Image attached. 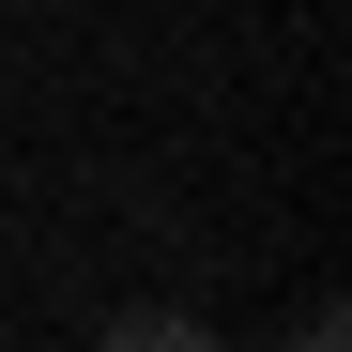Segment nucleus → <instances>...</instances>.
<instances>
[{
	"label": "nucleus",
	"mask_w": 352,
	"mask_h": 352,
	"mask_svg": "<svg viewBox=\"0 0 352 352\" xmlns=\"http://www.w3.org/2000/svg\"><path fill=\"white\" fill-rule=\"evenodd\" d=\"M107 352H230V337L184 322V307H123V322H107Z\"/></svg>",
	"instance_id": "1"
},
{
	"label": "nucleus",
	"mask_w": 352,
	"mask_h": 352,
	"mask_svg": "<svg viewBox=\"0 0 352 352\" xmlns=\"http://www.w3.org/2000/svg\"><path fill=\"white\" fill-rule=\"evenodd\" d=\"M291 352H352V337H337V307H307V322H291Z\"/></svg>",
	"instance_id": "2"
}]
</instances>
